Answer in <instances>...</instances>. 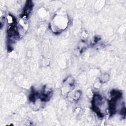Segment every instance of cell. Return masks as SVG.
<instances>
[{"mask_svg": "<svg viewBox=\"0 0 126 126\" xmlns=\"http://www.w3.org/2000/svg\"><path fill=\"white\" fill-rule=\"evenodd\" d=\"M104 102V98L99 94H95L92 100V109L99 118H103L104 114L102 112V106Z\"/></svg>", "mask_w": 126, "mask_h": 126, "instance_id": "obj_1", "label": "cell"}, {"mask_svg": "<svg viewBox=\"0 0 126 126\" xmlns=\"http://www.w3.org/2000/svg\"><path fill=\"white\" fill-rule=\"evenodd\" d=\"M32 6H33V4L32 1L29 0L27 1L24 8L23 14L21 16L22 18L25 19H27L28 18L29 15H30V14L31 13L32 10Z\"/></svg>", "mask_w": 126, "mask_h": 126, "instance_id": "obj_2", "label": "cell"}, {"mask_svg": "<svg viewBox=\"0 0 126 126\" xmlns=\"http://www.w3.org/2000/svg\"><path fill=\"white\" fill-rule=\"evenodd\" d=\"M109 75L108 74H105L103 75L100 79V81L102 83H104L107 82L109 79Z\"/></svg>", "mask_w": 126, "mask_h": 126, "instance_id": "obj_3", "label": "cell"}]
</instances>
